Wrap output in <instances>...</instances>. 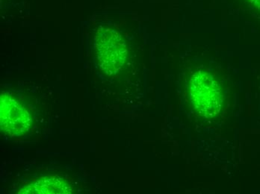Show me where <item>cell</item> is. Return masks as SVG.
Segmentation results:
<instances>
[{
	"label": "cell",
	"mask_w": 260,
	"mask_h": 194,
	"mask_svg": "<svg viewBox=\"0 0 260 194\" xmlns=\"http://www.w3.org/2000/svg\"><path fill=\"white\" fill-rule=\"evenodd\" d=\"M188 95L198 114L206 118H215L221 113L223 90L218 80L206 70L197 71L188 78Z\"/></svg>",
	"instance_id": "1"
},
{
	"label": "cell",
	"mask_w": 260,
	"mask_h": 194,
	"mask_svg": "<svg viewBox=\"0 0 260 194\" xmlns=\"http://www.w3.org/2000/svg\"><path fill=\"white\" fill-rule=\"evenodd\" d=\"M96 56L100 66L109 75L118 72L124 66L128 50L126 42L117 31L104 29L96 36Z\"/></svg>",
	"instance_id": "2"
},
{
	"label": "cell",
	"mask_w": 260,
	"mask_h": 194,
	"mask_svg": "<svg viewBox=\"0 0 260 194\" xmlns=\"http://www.w3.org/2000/svg\"><path fill=\"white\" fill-rule=\"evenodd\" d=\"M0 107L1 130L6 135L21 136L30 130L33 123L32 116L17 98L3 94Z\"/></svg>",
	"instance_id": "3"
},
{
	"label": "cell",
	"mask_w": 260,
	"mask_h": 194,
	"mask_svg": "<svg viewBox=\"0 0 260 194\" xmlns=\"http://www.w3.org/2000/svg\"><path fill=\"white\" fill-rule=\"evenodd\" d=\"M33 187L26 190L28 193H68L69 187L68 184L57 178L41 179L32 184Z\"/></svg>",
	"instance_id": "4"
},
{
	"label": "cell",
	"mask_w": 260,
	"mask_h": 194,
	"mask_svg": "<svg viewBox=\"0 0 260 194\" xmlns=\"http://www.w3.org/2000/svg\"><path fill=\"white\" fill-rule=\"evenodd\" d=\"M252 6H254L255 8L260 11V0H247Z\"/></svg>",
	"instance_id": "5"
}]
</instances>
